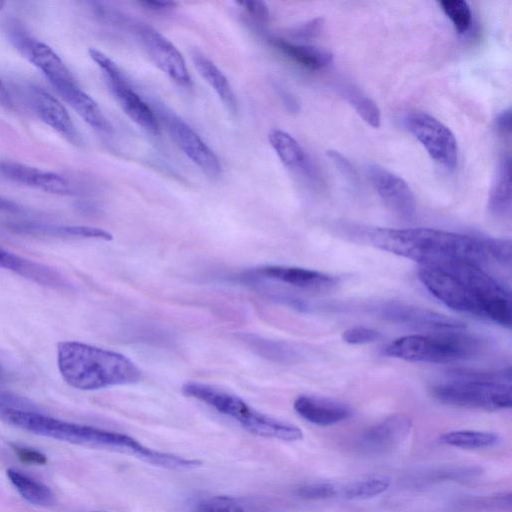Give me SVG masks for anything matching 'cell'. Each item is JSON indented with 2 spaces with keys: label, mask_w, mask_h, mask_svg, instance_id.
Wrapping results in <instances>:
<instances>
[{
  "label": "cell",
  "mask_w": 512,
  "mask_h": 512,
  "mask_svg": "<svg viewBox=\"0 0 512 512\" xmlns=\"http://www.w3.org/2000/svg\"><path fill=\"white\" fill-rule=\"evenodd\" d=\"M418 277L435 298L452 310L511 327L512 303L509 290L479 265L452 262L422 266Z\"/></svg>",
  "instance_id": "cell-1"
},
{
  "label": "cell",
  "mask_w": 512,
  "mask_h": 512,
  "mask_svg": "<svg viewBox=\"0 0 512 512\" xmlns=\"http://www.w3.org/2000/svg\"><path fill=\"white\" fill-rule=\"evenodd\" d=\"M357 237L381 250L416 261L422 266L452 262L480 265L490 258L488 238H479L433 228L354 229Z\"/></svg>",
  "instance_id": "cell-2"
},
{
  "label": "cell",
  "mask_w": 512,
  "mask_h": 512,
  "mask_svg": "<svg viewBox=\"0 0 512 512\" xmlns=\"http://www.w3.org/2000/svg\"><path fill=\"white\" fill-rule=\"evenodd\" d=\"M57 363L64 381L79 390L136 384L140 368L125 355L77 341L57 345Z\"/></svg>",
  "instance_id": "cell-3"
},
{
  "label": "cell",
  "mask_w": 512,
  "mask_h": 512,
  "mask_svg": "<svg viewBox=\"0 0 512 512\" xmlns=\"http://www.w3.org/2000/svg\"><path fill=\"white\" fill-rule=\"evenodd\" d=\"M0 420L13 427L44 437L77 445L126 452L148 463H153L158 456L157 450L144 446L129 435L59 420L2 401H0Z\"/></svg>",
  "instance_id": "cell-4"
},
{
  "label": "cell",
  "mask_w": 512,
  "mask_h": 512,
  "mask_svg": "<svg viewBox=\"0 0 512 512\" xmlns=\"http://www.w3.org/2000/svg\"><path fill=\"white\" fill-rule=\"evenodd\" d=\"M181 391L185 396L199 400L237 421L244 429L255 435L284 441H297L303 438V432L299 427L259 412L239 396L220 388L188 381L182 385Z\"/></svg>",
  "instance_id": "cell-5"
},
{
  "label": "cell",
  "mask_w": 512,
  "mask_h": 512,
  "mask_svg": "<svg viewBox=\"0 0 512 512\" xmlns=\"http://www.w3.org/2000/svg\"><path fill=\"white\" fill-rule=\"evenodd\" d=\"M503 372L461 373L458 378L433 386L439 402L462 408L496 411L512 405L511 385Z\"/></svg>",
  "instance_id": "cell-6"
},
{
  "label": "cell",
  "mask_w": 512,
  "mask_h": 512,
  "mask_svg": "<svg viewBox=\"0 0 512 512\" xmlns=\"http://www.w3.org/2000/svg\"><path fill=\"white\" fill-rule=\"evenodd\" d=\"M477 341L459 333L414 334L400 337L385 348V354L409 362L451 363L472 356Z\"/></svg>",
  "instance_id": "cell-7"
},
{
  "label": "cell",
  "mask_w": 512,
  "mask_h": 512,
  "mask_svg": "<svg viewBox=\"0 0 512 512\" xmlns=\"http://www.w3.org/2000/svg\"><path fill=\"white\" fill-rule=\"evenodd\" d=\"M90 58L102 70L109 90L122 111L137 125L152 134L160 132L154 110L132 88L119 66L98 49H89Z\"/></svg>",
  "instance_id": "cell-8"
},
{
  "label": "cell",
  "mask_w": 512,
  "mask_h": 512,
  "mask_svg": "<svg viewBox=\"0 0 512 512\" xmlns=\"http://www.w3.org/2000/svg\"><path fill=\"white\" fill-rule=\"evenodd\" d=\"M405 124L436 163L447 169H454L457 166V141L446 125L423 112L410 114Z\"/></svg>",
  "instance_id": "cell-9"
},
{
  "label": "cell",
  "mask_w": 512,
  "mask_h": 512,
  "mask_svg": "<svg viewBox=\"0 0 512 512\" xmlns=\"http://www.w3.org/2000/svg\"><path fill=\"white\" fill-rule=\"evenodd\" d=\"M160 121L179 149L206 175L216 178L221 164L213 150L178 115L163 105H157Z\"/></svg>",
  "instance_id": "cell-10"
},
{
  "label": "cell",
  "mask_w": 512,
  "mask_h": 512,
  "mask_svg": "<svg viewBox=\"0 0 512 512\" xmlns=\"http://www.w3.org/2000/svg\"><path fill=\"white\" fill-rule=\"evenodd\" d=\"M132 31L150 60L170 79L190 87L192 79L185 60L176 46L156 29L143 23L132 25Z\"/></svg>",
  "instance_id": "cell-11"
},
{
  "label": "cell",
  "mask_w": 512,
  "mask_h": 512,
  "mask_svg": "<svg viewBox=\"0 0 512 512\" xmlns=\"http://www.w3.org/2000/svg\"><path fill=\"white\" fill-rule=\"evenodd\" d=\"M27 88V103L34 114L70 143L81 145V135L60 101L39 86L29 85Z\"/></svg>",
  "instance_id": "cell-12"
},
{
  "label": "cell",
  "mask_w": 512,
  "mask_h": 512,
  "mask_svg": "<svg viewBox=\"0 0 512 512\" xmlns=\"http://www.w3.org/2000/svg\"><path fill=\"white\" fill-rule=\"evenodd\" d=\"M249 280H269L299 289L322 291L334 287L338 279L332 275L302 267L266 265L248 270Z\"/></svg>",
  "instance_id": "cell-13"
},
{
  "label": "cell",
  "mask_w": 512,
  "mask_h": 512,
  "mask_svg": "<svg viewBox=\"0 0 512 512\" xmlns=\"http://www.w3.org/2000/svg\"><path fill=\"white\" fill-rule=\"evenodd\" d=\"M367 174L381 199L394 213L406 219L414 216L416 201L405 180L375 163L367 166Z\"/></svg>",
  "instance_id": "cell-14"
},
{
  "label": "cell",
  "mask_w": 512,
  "mask_h": 512,
  "mask_svg": "<svg viewBox=\"0 0 512 512\" xmlns=\"http://www.w3.org/2000/svg\"><path fill=\"white\" fill-rule=\"evenodd\" d=\"M378 314L385 319L409 326L442 331L460 330L465 325L446 315L402 303H386L377 307Z\"/></svg>",
  "instance_id": "cell-15"
},
{
  "label": "cell",
  "mask_w": 512,
  "mask_h": 512,
  "mask_svg": "<svg viewBox=\"0 0 512 512\" xmlns=\"http://www.w3.org/2000/svg\"><path fill=\"white\" fill-rule=\"evenodd\" d=\"M0 174L14 182L48 193L68 195L74 186L64 176L16 162H0Z\"/></svg>",
  "instance_id": "cell-16"
},
{
  "label": "cell",
  "mask_w": 512,
  "mask_h": 512,
  "mask_svg": "<svg viewBox=\"0 0 512 512\" xmlns=\"http://www.w3.org/2000/svg\"><path fill=\"white\" fill-rule=\"evenodd\" d=\"M411 419L393 414L365 430L358 439L360 448L368 452H385L398 447L410 434Z\"/></svg>",
  "instance_id": "cell-17"
},
{
  "label": "cell",
  "mask_w": 512,
  "mask_h": 512,
  "mask_svg": "<svg viewBox=\"0 0 512 512\" xmlns=\"http://www.w3.org/2000/svg\"><path fill=\"white\" fill-rule=\"evenodd\" d=\"M293 408L301 418L317 426L338 424L350 418L352 414L346 404L315 395H299L294 400Z\"/></svg>",
  "instance_id": "cell-18"
},
{
  "label": "cell",
  "mask_w": 512,
  "mask_h": 512,
  "mask_svg": "<svg viewBox=\"0 0 512 512\" xmlns=\"http://www.w3.org/2000/svg\"><path fill=\"white\" fill-rule=\"evenodd\" d=\"M192 61L200 76L215 91L227 111L235 114L237 112V99L227 77L214 62L197 50L192 52Z\"/></svg>",
  "instance_id": "cell-19"
},
{
  "label": "cell",
  "mask_w": 512,
  "mask_h": 512,
  "mask_svg": "<svg viewBox=\"0 0 512 512\" xmlns=\"http://www.w3.org/2000/svg\"><path fill=\"white\" fill-rule=\"evenodd\" d=\"M270 43L287 58L309 70H319L333 59L332 53L326 49L293 43L280 37H271Z\"/></svg>",
  "instance_id": "cell-20"
},
{
  "label": "cell",
  "mask_w": 512,
  "mask_h": 512,
  "mask_svg": "<svg viewBox=\"0 0 512 512\" xmlns=\"http://www.w3.org/2000/svg\"><path fill=\"white\" fill-rule=\"evenodd\" d=\"M268 140L280 161L286 167L307 175L313 174L307 154L293 136L283 130L272 129L268 134Z\"/></svg>",
  "instance_id": "cell-21"
},
{
  "label": "cell",
  "mask_w": 512,
  "mask_h": 512,
  "mask_svg": "<svg viewBox=\"0 0 512 512\" xmlns=\"http://www.w3.org/2000/svg\"><path fill=\"white\" fill-rule=\"evenodd\" d=\"M489 212L495 217L511 214V162L505 156L497 169L488 198Z\"/></svg>",
  "instance_id": "cell-22"
},
{
  "label": "cell",
  "mask_w": 512,
  "mask_h": 512,
  "mask_svg": "<svg viewBox=\"0 0 512 512\" xmlns=\"http://www.w3.org/2000/svg\"><path fill=\"white\" fill-rule=\"evenodd\" d=\"M16 229L25 233L63 238L101 239L106 241L113 239L110 232L90 226H47L39 224H25L17 226Z\"/></svg>",
  "instance_id": "cell-23"
},
{
  "label": "cell",
  "mask_w": 512,
  "mask_h": 512,
  "mask_svg": "<svg viewBox=\"0 0 512 512\" xmlns=\"http://www.w3.org/2000/svg\"><path fill=\"white\" fill-rule=\"evenodd\" d=\"M7 477L19 494L29 503L43 507L55 504V495L45 484L12 468L7 470Z\"/></svg>",
  "instance_id": "cell-24"
},
{
  "label": "cell",
  "mask_w": 512,
  "mask_h": 512,
  "mask_svg": "<svg viewBox=\"0 0 512 512\" xmlns=\"http://www.w3.org/2000/svg\"><path fill=\"white\" fill-rule=\"evenodd\" d=\"M390 484L391 480L386 475H370L338 487V494L348 500H366L384 493Z\"/></svg>",
  "instance_id": "cell-25"
},
{
  "label": "cell",
  "mask_w": 512,
  "mask_h": 512,
  "mask_svg": "<svg viewBox=\"0 0 512 512\" xmlns=\"http://www.w3.org/2000/svg\"><path fill=\"white\" fill-rule=\"evenodd\" d=\"M440 441L461 449H481L496 445L499 436L493 432L479 430H454L443 434Z\"/></svg>",
  "instance_id": "cell-26"
},
{
  "label": "cell",
  "mask_w": 512,
  "mask_h": 512,
  "mask_svg": "<svg viewBox=\"0 0 512 512\" xmlns=\"http://www.w3.org/2000/svg\"><path fill=\"white\" fill-rule=\"evenodd\" d=\"M341 93L367 124L374 128L380 126V109L370 97L353 85L341 86Z\"/></svg>",
  "instance_id": "cell-27"
},
{
  "label": "cell",
  "mask_w": 512,
  "mask_h": 512,
  "mask_svg": "<svg viewBox=\"0 0 512 512\" xmlns=\"http://www.w3.org/2000/svg\"><path fill=\"white\" fill-rule=\"evenodd\" d=\"M445 15L451 20L458 34L466 33L472 22V12L464 0H443L439 2Z\"/></svg>",
  "instance_id": "cell-28"
},
{
  "label": "cell",
  "mask_w": 512,
  "mask_h": 512,
  "mask_svg": "<svg viewBox=\"0 0 512 512\" xmlns=\"http://www.w3.org/2000/svg\"><path fill=\"white\" fill-rule=\"evenodd\" d=\"M195 512H247L242 504L230 496H212L202 500Z\"/></svg>",
  "instance_id": "cell-29"
},
{
  "label": "cell",
  "mask_w": 512,
  "mask_h": 512,
  "mask_svg": "<svg viewBox=\"0 0 512 512\" xmlns=\"http://www.w3.org/2000/svg\"><path fill=\"white\" fill-rule=\"evenodd\" d=\"M298 495L307 500H322L338 495V486L328 482H317L300 487Z\"/></svg>",
  "instance_id": "cell-30"
},
{
  "label": "cell",
  "mask_w": 512,
  "mask_h": 512,
  "mask_svg": "<svg viewBox=\"0 0 512 512\" xmlns=\"http://www.w3.org/2000/svg\"><path fill=\"white\" fill-rule=\"evenodd\" d=\"M381 337L379 331L364 327L354 326L346 329L342 334V339L352 345L368 344L377 341Z\"/></svg>",
  "instance_id": "cell-31"
},
{
  "label": "cell",
  "mask_w": 512,
  "mask_h": 512,
  "mask_svg": "<svg viewBox=\"0 0 512 512\" xmlns=\"http://www.w3.org/2000/svg\"><path fill=\"white\" fill-rule=\"evenodd\" d=\"M10 446L18 459L23 463L43 465L47 462L46 455L38 450L13 443Z\"/></svg>",
  "instance_id": "cell-32"
},
{
  "label": "cell",
  "mask_w": 512,
  "mask_h": 512,
  "mask_svg": "<svg viewBox=\"0 0 512 512\" xmlns=\"http://www.w3.org/2000/svg\"><path fill=\"white\" fill-rule=\"evenodd\" d=\"M238 5L254 20L265 23L269 21L270 12L268 6L262 1H240Z\"/></svg>",
  "instance_id": "cell-33"
},
{
  "label": "cell",
  "mask_w": 512,
  "mask_h": 512,
  "mask_svg": "<svg viewBox=\"0 0 512 512\" xmlns=\"http://www.w3.org/2000/svg\"><path fill=\"white\" fill-rule=\"evenodd\" d=\"M323 26V20L316 18L304 24H300L291 30V36L298 39H311L319 35Z\"/></svg>",
  "instance_id": "cell-34"
},
{
  "label": "cell",
  "mask_w": 512,
  "mask_h": 512,
  "mask_svg": "<svg viewBox=\"0 0 512 512\" xmlns=\"http://www.w3.org/2000/svg\"><path fill=\"white\" fill-rule=\"evenodd\" d=\"M327 156L332 160L337 169L352 184L356 183L357 175L351 163L337 151H327Z\"/></svg>",
  "instance_id": "cell-35"
},
{
  "label": "cell",
  "mask_w": 512,
  "mask_h": 512,
  "mask_svg": "<svg viewBox=\"0 0 512 512\" xmlns=\"http://www.w3.org/2000/svg\"><path fill=\"white\" fill-rule=\"evenodd\" d=\"M140 5L154 12H165L174 9L177 6V3L173 1L146 0L141 1Z\"/></svg>",
  "instance_id": "cell-36"
},
{
  "label": "cell",
  "mask_w": 512,
  "mask_h": 512,
  "mask_svg": "<svg viewBox=\"0 0 512 512\" xmlns=\"http://www.w3.org/2000/svg\"><path fill=\"white\" fill-rule=\"evenodd\" d=\"M496 129L503 134L511 132V111L510 109L502 111L495 119Z\"/></svg>",
  "instance_id": "cell-37"
},
{
  "label": "cell",
  "mask_w": 512,
  "mask_h": 512,
  "mask_svg": "<svg viewBox=\"0 0 512 512\" xmlns=\"http://www.w3.org/2000/svg\"><path fill=\"white\" fill-rule=\"evenodd\" d=\"M17 254L7 251L0 247V268L12 271Z\"/></svg>",
  "instance_id": "cell-38"
},
{
  "label": "cell",
  "mask_w": 512,
  "mask_h": 512,
  "mask_svg": "<svg viewBox=\"0 0 512 512\" xmlns=\"http://www.w3.org/2000/svg\"><path fill=\"white\" fill-rule=\"evenodd\" d=\"M0 102L5 106L12 105L11 97H10L8 90L6 89L4 83L2 82L1 78H0Z\"/></svg>",
  "instance_id": "cell-39"
},
{
  "label": "cell",
  "mask_w": 512,
  "mask_h": 512,
  "mask_svg": "<svg viewBox=\"0 0 512 512\" xmlns=\"http://www.w3.org/2000/svg\"><path fill=\"white\" fill-rule=\"evenodd\" d=\"M6 371L4 370V368L0 365V382H3L5 381L6 379Z\"/></svg>",
  "instance_id": "cell-40"
},
{
  "label": "cell",
  "mask_w": 512,
  "mask_h": 512,
  "mask_svg": "<svg viewBox=\"0 0 512 512\" xmlns=\"http://www.w3.org/2000/svg\"><path fill=\"white\" fill-rule=\"evenodd\" d=\"M4 5H5V2L0 0V11L3 9Z\"/></svg>",
  "instance_id": "cell-41"
}]
</instances>
